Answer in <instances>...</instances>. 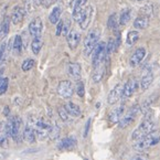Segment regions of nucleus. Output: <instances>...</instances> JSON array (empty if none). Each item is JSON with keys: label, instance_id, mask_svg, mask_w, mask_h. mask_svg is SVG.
Segmentation results:
<instances>
[{"label": "nucleus", "instance_id": "1", "mask_svg": "<svg viewBox=\"0 0 160 160\" xmlns=\"http://www.w3.org/2000/svg\"><path fill=\"white\" fill-rule=\"evenodd\" d=\"M160 141V130H152L148 135L136 141L134 145V149L136 151H145L151 147L156 146Z\"/></svg>", "mask_w": 160, "mask_h": 160}, {"label": "nucleus", "instance_id": "2", "mask_svg": "<svg viewBox=\"0 0 160 160\" xmlns=\"http://www.w3.org/2000/svg\"><path fill=\"white\" fill-rule=\"evenodd\" d=\"M153 127H155V122H153L152 117L151 116H146L141 124L134 130L132 135V139L134 141H138L140 140L141 138H144L146 135H148L149 132H151L153 130Z\"/></svg>", "mask_w": 160, "mask_h": 160}, {"label": "nucleus", "instance_id": "3", "mask_svg": "<svg viewBox=\"0 0 160 160\" xmlns=\"http://www.w3.org/2000/svg\"><path fill=\"white\" fill-rule=\"evenodd\" d=\"M99 35H101V32H99V30L97 28L91 30L88 32V34L86 35V38H85L84 41V54L86 57L92 54L95 47L98 44Z\"/></svg>", "mask_w": 160, "mask_h": 160}, {"label": "nucleus", "instance_id": "4", "mask_svg": "<svg viewBox=\"0 0 160 160\" xmlns=\"http://www.w3.org/2000/svg\"><path fill=\"white\" fill-rule=\"evenodd\" d=\"M107 58V53H106V44L104 42H98V44L95 47L94 51H93V66H96L104 64V61Z\"/></svg>", "mask_w": 160, "mask_h": 160}, {"label": "nucleus", "instance_id": "5", "mask_svg": "<svg viewBox=\"0 0 160 160\" xmlns=\"http://www.w3.org/2000/svg\"><path fill=\"white\" fill-rule=\"evenodd\" d=\"M140 112V107L138 105H134L132 107H130L127 111V113H125L122 115V117L120 118V120L118 122V125L120 128H125L127 126H129L132 122L135 120L136 116L138 115V113Z\"/></svg>", "mask_w": 160, "mask_h": 160}, {"label": "nucleus", "instance_id": "6", "mask_svg": "<svg viewBox=\"0 0 160 160\" xmlns=\"http://www.w3.org/2000/svg\"><path fill=\"white\" fill-rule=\"evenodd\" d=\"M35 135L40 140H44L50 136V132L52 129V125L50 122H45L43 119H39L35 124Z\"/></svg>", "mask_w": 160, "mask_h": 160}, {"label": "nucleus", "instance_id": "7", "mask_svg": "<svg viewBox=\"0 0 160 160\" xmlns=\"http://www.w3.org/2000/svg\"><path fill=\"white\" fill-rule=\"evenodd\" d=\"M74 93L73 84L70 81H61L58 85V94L63 98H70Z\"/></svg>", "mask_w": 160, "mask_h": 160}, {"label": "nucleus", "instance_id": "8", "mask_svg": "<svg viewBox=\"0 0 160 160\" xmlns=\"http://www.w3.org/2000/svg\"><path fill=\"white\" fill-rule=\"evenodd\" d=\"M138 88V81L135 78H132L126 82V84L122 86V98H129L134 95V93Z\"/></svg>", "mask_w": 160, "mask_h": 160}, {"label": "nucleus", "instance_id": "9", "mask_svg": "<svg viewBox=\"0 0 160 160\" xmlns=\"http://www.w3.org/2000/svg\"><path fill=\"white\" fill-rule=\"evenodd\" d=\"M43 30V22L41 20V18L37 17L29 24V32L32 35L33 38H37V37H41V33Z\"/></svg>", "mask_w": 160, "mask_h": 160}, {"label": "nucleus", "instance_id": "10", "mask_svg": "<svg viewBox=\"0 0 160 160\" xmlns=\"http://www.w3.org/2000/svg\"><path fill=\"white\" fill-rule=\"evenodd\" d=\"M153 80V74L152 71H151L150 68H145V71L142 72V75H141V80H140V87L142 91L148 90L150 87L151 83H152Z\"/></svg>", "mask_w": 160, "mask_h": 160}, {"label": "nucleus", "instance_id": "11", "mask_svg": "<svg viewBox=\"0 0 160 160\" xmlns=\"http://www.w3.org/2000/svg\"><path fill=\"white\" fill-rule=\"evenodd\" d=\"M122 97V86L120 84H117L113 90L109 92L108 96H107V103L109 105H114L116 104L120 98Z\"/></svg>", "mask_w": 160, "mask_h": 160}, {"label": "nucleus", "instance_id": "12", "mask_svg": "<svg viewBox=\"0 0 160 160\" xmlns=\"http://www.w3.org/2000/svg\"><path fill=\"white\" fill-rule=\"evenodd\" d=\"M145 57H146V50H145V48H138V49L132 53V57H130V60H129L130 66L135 68V66L139 65L140 62L145 59Z\"/></svg>", "mask_w": 160, "mask_h": 160}, {"label": "nucleus", "instance_id": "13", "mask_svg": "<svg viewBox=\"0 0 160 160\" xmlns=\"http://www.w3.org/2000/svg\"><path fill=\"white\" fill-rule=\"evenodd\" d=\"M93 13H94V8H93V6H87V7H85L84 17H83V20L80 23L81 29L85 30V29L88 28V26H90L91 21H92V19H93Z\"/></svg>", "mask_w": 160, "mask_h": 160}, {"label": "nucleus", "instance_id": "14", "mask_svg": "<svg viewBox=\"0 0 160 160\" xmlns=\"http://www.w3.org/2000/svg\"><path fill=\"white\" fill-rule=\"evenodd\" d=\"M66 39H68V47H70V49L75 50L76 48H78V45L80 44L81 34L76 30H72L66 35Z\"/></svg>", "mask_w": 160, "mask_h": 160}, {"label": "nucleus", "instance_id": "15", "mask_svg": "<svg viewBox=\"0 0 160 160\" xmlns=\"http://www.w3.org/2000/svg\"><path fill=\"white\" fill-rule=\"evenodd\" d=\"M11 124V137L13 140H18L20 136V128H21V119L19 117H11L9 119Z\"/></svg>", "mask_w": 160, "mask_h": 160}, {"label": "nucleus", "instance_id": "16", "mask_svg": "<svg viewBox=\"0 0 160 160\" xmlns=\"http://www.w3.org/2000/svg\"><path fill=\"white\" fill-rule=\"evenodd\" d=\"M68 75L76 81L80 80L81 76H82V68H81V65L78 63H75V62L68 63Z\"/></svg>", "mask_w": 160, "mask_h": 160}, {"label": "nucleus", "instance_id": "17", "mask_svg": "<svg viewBox=\"0 0 160 160\" xmlns=\"http://www.w3.org/2000/svg\"><path fill=\"white\" fill-rule=\"evenodd\" d=\"M124 112H125V106H124V104H122V105H119L118 107L114 108L108 115L109 122H113V124L118 122L120 120V118L122 117V115H124Z\"/></svg>", "mask_w": 160, "mask_h": 160}, {"label": "nucleus", "instance_id": "18", "mask_svg": "<svg viewBox=\"0 0 160 160\" xmlns=\"http://www.w3.org/2000/svg\"><path fill=\"white\" fill-rule=\"evenodd\" d=\"M26 11L22 7H16L11 13V21L13 24H19L23 21Z\"/></svg>", "mask_w": 160, "mask_h": 160}, {"label": "nucleus", "instance_id": "19", "mask_svg": "<svg viewBox=\"0 0 160 160\" xmlns=\"http://www.w3.org/2000/svg\"><path fill=\"white\" fill-rule=\"evenodd\" d=\"M149 26V17L140 14L139 17H137L134 21V27L138 30H144Z\"/></svg>", "mask_w": 160, "mask_h": 160}, {"label": "nucleus", "instance_id": "20", "mask_svg": "<svg viewBox=\"0 0 160 160\" xmlns=\"http://www.w3.org/2000/svg\"><path fill=\"white\" fill-rule=\"evenodd\" d=\"M64 108L66 109L68 115L73 116V117H78V116H81V113H82L80 107H78L76 104L72 103V102H68V103L64 105Z\"/></svg>", "mask_w": 160, "mask_h": 160}, {"label": "nucleus", "instance_id": "21", "mask_svg": "<svg viewBox=\"0 0 160 160\" xmlns=\"http://www.w3.org/2000/svg\"><path fill=\"white\" fill-rule=\"evenodd\" d=\"M76 145V139L74 137L70 136L66 137V138H63L58 145V148L59 149H70L73 148L74 146Z\"/></svg>", "mask_w": 160, "mask_h": 160}, {"label": "nucleus", "instance_id": "22", "mask_svg": "<svg viewBox=\"0 0 160 160\" xmlns=\"http://www.w3.org/2000/svg\"><path fill=\"white\" fill-rule=\"evenodd\" d=\"M35 129L33 127H31L30 125H27L26 128H24L23 130V138L26 141H28V142H30V144H32V142H34L35 140Z\"/></svg>", "mask_w": 160, "mask_h": 160}, {"label": "nucleus", "instance_id": "23", "mask_svg": "<svg viewBox=\"0 0 160 160\" xmlns=\"http://www.w3.org/2000/svg\"><path fill=\"white\" fill-rule=\"evenodd\" d=\"M104 73H105V66L104 64H101V65L94 68V73L92 75V80L94 83H99L102 81L104 76Z\"/></svg>", "mask_w": 160, "mask_h": 160}, {"label": "nucleus", "instance_id": "24", "mask_svg": "<svg viewBox=\"0 0 160 160\" xmlns=\"http://www.w3.org/2000/svg\"><path fill=\"white\" fill-rule=\"evenodd\" d=\"M61 13H62V9L61 7H54L53 10L51 11L49 16V20L52 24H57L58 22L60 21V17H61Z\"/></svg>", "mask_w": 160, "mask_h": 160}, {"label": "nucleus", "instance_id": "25", "mask_svg": "<svg viewBox=\"0 0 160 160\" xmlns=\"http://www.w3.org/2000/svg\"><path fill=\"white\" fill-rule=\"evenodd\" d=\"M43 45V41L41 39V37H37V38H33L32 42H31V50L34 54H39L42 49Z\"/></svg>", "mask_w": 160, "mask_h": 160}, {"label": "nucleus", "instance_id": "26", "mask_svg": "<svg viewBox=\"0 0 160 160\" xmlns=\"http://www.w3.org/2000/svg\"><path fill=\"white\" fill-rule=\"evenodd\" d=\"M139 39V32L138 31H129L127 34V39H126V43H127V45H129V47H132V45H134L135 43L137 42V40Z\"/></svg>", "mask_w": 160, "mask_h": 160}, {"label": "nucleus", "instance_id": "27", "mask_svg": "<svg viewBox=\"0 0 160 160\" xmlns=\"http://www.w3.org/2000/svg\"><path fill=\"white\" fill-rule=\"evenodd\" d=\"M84 10L85 7H80V8H75L73 9V17L74 21H76L78 23H81V21L83 20V17H84Z\"/></svg>", "mask_w": 160, "mask_h": 160}, {"label": "nucleus", "instance_id": "28", "mask_svg": "<svg viewBox=\"0 0 160 160\" xmlns=\"http://www.w3.org/2000/svg\"><path fill=\"white\" fill-rule=\"evenodd\" d=\"M130 18H132V12H130L129 9H125L124 11L120 13L119 17V24L120 26H125L129 22Z\"/></svg>", "mask_w": 160, "mask_h": 160}, {"label": "nucleus", "instance_id": "29", "mask_svg": "<svg viewBox=\"0 0 160 160\" xmlns=\"http://www.w3.org/2000/svg\"><path fill=\"white\" fill-rule=\"evenodd\" d=\"M22 45H23V42H22V38L21 35H16L13 38V51L17 52L18 54L21 53L22 51Z\"/></svg>", "mask_w": 160, "mask_h": 160}, {"label": "nucleus", "instance_id": "30", "mask_svg": "<svg viewBox=\"0 0 160 160\" xmlns=\"http://www.w3.org/2000/svg\"><path fill=\"white\" fill-rule=\"evenodd\" d=\"M9 22H10V19L9 18H5L3 20L2 24H1V28H0V38L2 39L5 37H7L8 32H9Z\"/></svg>", "mask_w": 160, "mask_h": 160}, {"label": "nucleus", "instance_id": "31", "mask_svg": "<svg viewBox=\"0 0 160 160\" xmlns=\"http://www.w3.org/2000/svg\"><path fill=\"white\" fill-rule=\"evenodd\" d=\"M8 57V43L3 42L0 45V64L5 63V61L7 60Z\"/></svg>", "mask_w": 160, "mask_h": 160}, {"label": "nucleus", "instance_id": "32", "mask_svg": "<svg viewBox=\"0 0 160 160\" xmlns=\"http://www.w3.org/2000/svg\"><path fill=\"white\" fill-rule=\"evenodd\" d=\"M116 48H117L116 41L114 40V39H109L108 44L106 45V53H107V57H108V55H111L112 53H113V52L115 51Z\"/></svg>", "mask_w": 160, "mask_h": 160}, {"label": "nucleus", "instance_id": "33", "mask_svg": "<svg viewBox=\"0 0 160 160\" xmlns=\"http://www.w3.org/2000/svg\"><path fill=\"white\" fill-rule=\"evenodd\" d=\"M60 132H61V129H60L59 125H58V124H54V125L52 126V129H51V132H50L49 137L52 139V140H54V139L59 138Z\"/></svg>", "mask_w": 160, "mask_h": 160}, {"label": "nucleus", "instance_id": "34", "mask_svg": "<svg viewBox=\"0 0 160 160\" xmlns=\"http://www.w3.org/2000/svg\"><path fill=\"white\" fill-rule=\"evenodd\" d=\"M33 66H34V61H33L32 59H27V60H24L23 63H22L21 68L23 72H28V71H30Z\"/></svg>", "mask_w": 160, "mask_h": 160}, {"label": "nucleus", "instance_id": "35", "mask_svg": "<svg viewBox=\"0 0 160 160\" xmlns=\"http://www.w3.org/2000/svg\"><path fill=\"white\" fill-rule=\"evenodd\" d=\"M107 26H108L109 29H113V30H115V29L117 28V17H116L115 13H113L108 18V21H107Z\"/></svg>", "mask_w": 160, "mask_h": 160}, {"label": "nucleus", "instance_id": "36", "mask_svg": "<svg viewBox=\"0 0 160 160\" xmlns=\"http://www.w3.org/2000/svg\"><path fill=\"white\" fill-rule=\"evenodd\" d=\"M86 2H87V0H72L70 6L72 9H75V8L84 7V6L86 5Z\"/></svg>", "mask_w": 160, "mask_h": 160}, {"label": "nucleus", "instance_id": "37", "mask_svg": "<svg viewBox=\"0 0 160 160\" xmlns=\"http://www.w3.org/2000/svg\"><path fill=\"white\" fill-rule=\"evenodd\" d=\"M8 83H9V81H8V78H3L2 82H1V84H0V95L5 94L6 92H7V88H8Z\"/></svg>", "mask_w": 160, "mask_h": 160}, {"label": "nucleus", "instance_id": "38", "mask_svg": "<svg viewBox=\"0 0 160 160\" xmlns=\"http://www.w3.org/2000/svg\"><path fill=\"white\" fill-rule=\"evenodd\" d=\"M76 92H78V95L80 97L84 96V92H85L84 84H83V82H81V81L78 83V85H76Z\"/></svg>", "mask_w": 160, "mask_h": 160}, {"label": "nucleus", "instance_id": "39", "mask_svg": "<svg viewBox=\"0 0 160 160\" xmlns=\"http://www.w3.org/2000/svg\"><path fill=\"white\" fill-rule=\"evenodd\" d=\"M59 115H60V118H61L62 120H64V122H66V120L68 119V114L64 107H60L59 108Z\"/></svg>", "mask_w": 160, "mask_h": 160}, {"label": "nucleus", "instance_id": "40", "mask_svg": "<svg viewBox=\"0 0 160 160\" xmlns=\"http://www.w3.org/2000/svg\"><path fill=\"white\" fill-rule=\"evenodd\" d=\"M0 146L2 147V148H6L8 146V137L3 134H0Z\"/></svg>", "mask_w": 160, "mask_h": 160}, {"label": "nucleus", "instance_id": "41", "mask_svg": "<svg viewBox=\"0 0 160 160\" xmlns=\"http://www.w3.org/2000/svg\"><path fill=\"white\" fill-rule=\"evenodd\" d=\"M63 23L64 21H62V20H60L59 22H58V27H57V32H55V34L59 37V35L62 34V31H63Z\"/></svg>", "mask_w": 160, "mask_h": 160}, {"label": "nucleus", "instance_id": "42", "mask_svg": "<svg viewBox=\"0 0 160 160\" xmlns=\"http://www.w3.org/2000/svg\"><path fill=\"white\" fill-rule=\"evenodd\" d=\"M68 28H70V20H66L63 23V31H62V33H63L64 35L68 34Z\"/></svg>", "mask_w": 160, "mask_h": 160}, {"label": "nucleus", "instance_id": "43", "mask_svg": "<svg viewBox=\"0 0 160 160\" xmlns=\"http://www.w3.org/2000/svg\"><path fill=\"white\" fill-rule=\"evenodd\" d=\"M90 126H91V119L87 120L86 125H85V130H84V137L87 136V134H88V129H90Z\"/></svg>", "mask_w": 160, "mask_h": 160}, {"label": "nucleus", "instance_id": "44", "mask_svg": "<svg viewBox=\"0 0 160 160\" xmlns=\"http://www.w3.org/2000/svg\"><path fill=\"white\" fill-rule=\"evenodd\" d=\"M130 160H147V157L144 155H137L135 157H132Z\"/></svg>", "mask_w": 160, "mask_h": 160}, {"label": "nucleus", "instance_id": "45", "mask_svg": "<svg viewBox=\"0 0 160 160\" xmlns=\"http://www.w3.org/2000/svg\"><path fill=\"white\" fill-rule=\"evenodd\" d=\"M9 107H8V106H6V107H5V111H3V114H5V115L6 116H7V115H9Z\"/></svg>", "mask_w": 160, "mask_h": 160}, {"label": "nucleus", "instance_id": "46", "mask_svg": "<svg viewBox=\"0 0 160 160\" xmlns=\"http://www.w3.org/2000/svg\"><path fill=\"white\" fill-rule=\"evenodd\" d=\"M2 74H3V70H1V71H0V84H1V82H2V80H3V78H3V76H2Z\"/></svg>", "mask_w": 160, "mask_h": 160}, {"label": "nucleus", "instance_id": "47", "mask_svg": "<svg viewBox=\"0 0 160 160\" xmlns=\"http://www.w3.org/2000/svg\"><path fill=\"white\" fill-rule=\"evenodd\" d=\"M37 5H41V3H43V0H33Z\"/></svg>", "mask_w": 160, "mask_h": 160}, {"label": "nucleus", "instance_id": "48", "mask_svg": "<svg viewBox=\"0 0 160 160\" xmlns=\"http://www.w3.org/2000/svg\"><path fill=\"white\" fill-rule=\"evenodd\" d=\"M137 1H145V0H137Z\"/></svg>", "mask_w": 160, "mask_h": 160}, {"label": "nucleus", "instance_id": "49", "mask_svg": "<svg viewBox=\"0 0 160 160\" xmlns=\"http://www.w3.org/2000/svg\"><path fill=\"white\" fill-rule=\"evenodd\" d=\"M0 28H1V24H0Z\"/></svg>", "mask_w": 160, "mask_h": 160}]
</instances>
